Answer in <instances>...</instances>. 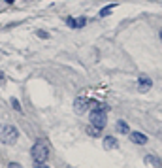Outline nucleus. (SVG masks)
Listing matches in <instances>:
<instances>
[{"label":"nucleus","mask_w":162,"mask_h":168,"mask_svg":"<svg viewBox=\"0 0 162 168\" xmlns=\"http://www.w3.org/2000/svg\"><path fill=\"white\" fill-rule=\"evenodd\" d=\"M6 2H8V4H13V2H15V0H6Z\"/></svg>","instance_id":"a211bd4d"},{"label":"nucleus","mask_w":162,"mask_h":168,"mask_svg":"<svg viewBox=\"0 0 162 168\" xmlns=\"http://www.w3.org/2000/svg\"><path fill=\"white\" fill-rule=\"evenodd\" d=\"M115 6H117V4H107L106 8H102V10H100V17H107V15L115 10Z\"/></svg>","instance_id":"9d476101"},{"label":"nucleus","mask_w":162,"mask_h":168,"mask_svg":"<svg viewBox=\"0 0 162 168\" xmlns=\"http://www.w3.org/2000/svg\"><path fill=\"white\" fill-rule=\"evenodd\" d=\"M49 153H51V146L45 138H38L30 149V157L34 159V162H45L49 159Z\"/></svg>","instance_id":"f257e3e1"},{"label":"nucleus","mask_w":162,"mask_h":168,"mask_svg":"<svg viewBox=\"0 0 162 168\" xmlns=\"http://www.w3.org/2000/svg\"><path fill=\"white\" fill-rule=\"evenodd\" d=\"M11 106H13V110H15V111H23V110H21V104H19V100H17V98H11Z\"/></svg>","instance_id":"ddd939ff"},{"label":"nucleus","mask_w":162,"mask_h":168,"mask_svg":"<svg viewBox=\"0 0 162 168\" xmlns=\"http://www.w3.org/2000/svg\"><path fill=\"white\" fill-rule=\"evenodd\" d=\"M104 148H106V149H117L119 143H117V140H115L113 136H106V138H104Z\"/></svg>","instance_id":"6e6552de"},{"label":"nucleus","mask_w":162,"mask_h":168,"mask_svg":"<svg viewBox=\"0 0 162 168\" xmlns=\"http://www.w3.org/2000/svg\"><path fill=\"white\" fill-rule=\"evenodd\" d=\"M34 168H49L45 162H34Z\"/></svg>","instance_id":"2eb2a0df"},{"label":"nucleus","mask_w":162,"mask_h":168,"mask_svg":"<svg viewBox=\"0 0 162 168\" xmlns=\"http://www.w3.org/2000/svg\"><path fill=\"white\" fill-rule=\"evenodd\" d=\"M0 79H4V72H0Z\"/></svg>","instance_id":"f3484780"},{"label":"nucleus","mask_w":162,"mask_h":168,"mask_svg":"<svg viewBox=\"0 0 162 168\" xmlns=\"http://www.w3.org/2000/svg\"><path fill=\"white\" fill-rule=\"evenodd\" d=\"M8 168H23V166H21L19 162H10V164H8Z\"/></svg>","instance_id":"dca6fc26"},{"label":"nucleus","mask_w":162,"mask_h":168,"mask_svg":"<svg viewBox=\"0 0 162 168\" xmlns=\"http://www.w3.org/2000/svg\"><path fill=\"white\" fill-rule=\"evenodd\" d=\"M66 25L70 27V29H81V27L87 25V17H77V19L68 17V19H66Z\"/></svg>","instance_id":"423d86ee"},{"label":"nucleus","mask_w":162,"mask_h":168,"mask_svg":"<svg viewBox=\"0 0 162 168\" xmlns=\"http://www.w3.org/2000/svg\"><path fill=\"white\" fill-rule=\"evenodd\" d=\"M130 134V140L134 143H138V146H143V143H147V136L142 134V132H128Z\"/></svg>","instance_id":"0eeeda50"},{"label":"nucleus","mask_w":162,"mask_h":168,"mask_svg":"<svg viewBox=\"0 0 162 168\" xmlns=\"http://www.w3.org/2000/svg\"><path fill=\"white\" fill-rule=\"evenodd\" d=\"M89 119H90V125L102 132V130L106 129V125H107V106L98 104L94 110H90Z\"/></svg>","instance_id":"f03ea898"},{"label":"nucleus","mask_w":162,"mask_h":168,"mask_svg":"<svg viewBox=\"0 0 162 168\" xmlns=\"http://www.w3.org/2000/svg\"><path fill=\"white\" fill-rule=\"evenodd\" d=\"M151 87H153V81H151L149 76H142L140 79H138V91L140 93H147Z\"/></svg>","instance_id":"39448f33"},{"label":"nucleus","mask_w":162,"mask_h":168,"mask_svg":"<svg viewBox=\"0 0 162 168\" xmlns=\"http://www.w3.org/2000/svg\"><path fill=\"white\" fill-rule=\"evenodd\" d=\"M87 134H89V136H98V134H100V130H98V129H94V127L90 125V127H87Z\"/></svg>","instance_id":"9b49d317"},{"label":"nucleus","mask_w":162,"mask_h":168,"mask_svg":"<svg viewBox=\"0 0 162 168\" xmlns=\"http://www.w3.org/2000/svg\"><path fill=\"white\" fill-rule=\"evenodd\" d=\"M145 159H147V161H149V162H153V164H155V166H158V168H160V166H162V162H160V161H158V159H155V157H153V155H147V157H145Z\"/></svg>","instance_id":"f8f14e48"},{"label":"nucleus","mask_w":162,"mask_h":168,"mask_svg":"<svg viewBox=\"0 0 162 168\" xmlns=\"http://www.w3.org/2000/svg\"><path fill=\"white\" fill-rule=\"evenodd\" d=\"M36 36H40L42 40H47V38H49V34L45 32V30H38V32H36Z\"/></svg>","instance_id":"4468645a"},{"label":"nucleus","mask_w":162,"mask_h":168,"mask_svg":"<svg viewBox=\"0 0 162 168\" xmlns=\"http://www.w3.org/2000/svg\"><path fill=\"white\" fill-rule=\"evenodd\" d=\"M158 36H160V42H162V30H160V32H158Z\"/></svg>","instance_id":"6ab92c4d"},{"label":"nucleus","mask_w":162,"mask_h":168,"mask_svg":"<svg viewBox=\"0 0 162 168\" xmlns=\"http://www.w3.org/2000/svg\"><path fill=\"white\" fill-rule=\"evenodd\" d=\"M117 130H119L121 134H128V132H130V127H128V123H126V121L119 119V121H117Z\"/></svg>","instance_id":"1a4fd4ad"},{"label":"nucleus","mask_w":162,"mask_h":168,"mask_svg":"<svg viewBox=\"0 0 162 168\" xmlns=\"http://www.w3.org/2000/svg\"><path fill=\"white\" fill-rule=\"evenodd\" d=\"M19 138V130L13 125H0V140L4 143H15Z\"/></svg>","instance_id":"20e7f679"},{"label":"nucleus","mask_w":162,"mask_h":168,"mask_svg":"<svg viewBox=\"0 0 162 168\" xmlns=\"http://www.w3.org/2000/svg\"><path fill=\"white\" fill-rule=\"evenodd\" d=\"M98 104H100L98 100H90L89 97H77L74 102V110H76V113H85V111L94 110Z\"/></svg>","instance_id":"7ed1b4c3"}]
</instances>
